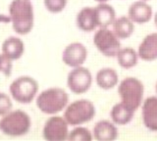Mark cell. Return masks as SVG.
Segmentation results:
<instances>
[{"label":"cell","mask_w":157,"mask_h":141,"mask_svg":"<svg viewBox=\"0 0 157 141\" xmlns=\"http://www.w3.org/2000/svg\"><path fill=\"white\" fill-rule=\"evenodd\" d=\"M2 53L13 61L19 60L25 52V43L20 37L9 36L5 39L1 46Z\"/></svg>","instance_id":"16"},{"label":"cell","mask_w":157,"mask_h":141,"mask_svg":"<svg viewBox=\"0 0 157 141\" xmlns=\"http://www.w3.org/2000/svg\"><path fill=\"white\" fill-rule=\"evenodd\" d=\"M87 58L86 47L81 42H72L68 44L62 53V61L70 68H77L85 64Z\"/></svg>","instance_id":"10"},{"label":"cell","mask_w":157,"mask_h":141,"mask_svg":"<svg viewBox=\"0 0 157 141\" xmlns=\"http://www.w3.org/2000/svg\"><path fill=\"white\" fill-rule=\"evenodd\" d=\"M112 26L113 32L119 39H127L131 37L135 32V23L126 16L116 18Z\"/></svg>","instance_id":"20"},{"label":"cell","mask_w":157,"mask_h":141,"mask_svg":"<svg viewBox=\"0 0 157 141\" xmlns=\"http://www.w3.org/2000/svg\"><path fill=\"white\" fill-rule=\"evenodd\" d=\"M93 138L92 132L85 126L77 125L69 132L68 140L72 141H91Z\"/></svg>","instance_id":"22"},{"label":"cell","mask_w":157,"mask_h":141,"mask_svg":"<svg viewBox=\"0 0 157 141\" xmlns=\"http://www.w3.org/2000/svg\"><path fill=\"white\" fill-rule=\"evenodd\" d=\"M36 103L38 110L45 115H57L69 104V95L60 87H50L37 94Z\"/></svg>","instance_id":"2"},{"label":"cell","mask_w":157,"mask_h":141,"mask_svg":"<svg viewBox=\"0 0 157 141\" xmlns=\"http://www.w3.org/2000/svg\"><path fill=\"white\" fill-rule=\"evenodd\" d=\"M95 81L98 87L104 90H110L119 82V75L112 68H103L97 72Z\"/></svg>","instance_id":"17"},{"label":"cell","mask_w":157,"mask_h":141,"mask_svg":"<svg viewBox=\"0 0 157 141\" xmlns=\"http://www.w3.org/2000/svg\"><path fill=\"white\" fill-rule=\"evenodd\" d=\"M13 69V60L4 53H0V74L5 76H10Z\"/></svg>","instance_id":"24"},{"label":"cell","mask_w":157,"mask_h":141,"mask_svg":"<svg viewBox=\"0 0 157 141\" xmlns=\"http://www.w3.org/2000/svg\"><path fill=\"white\" fill-rule=\"evenodd\" d=\"M152 15H153L152 7L147 4L146 1L142 0L132 3L128 11V17L135 24H140V25L148 23L151 20Z\"/></svg>","instance_id":"11"},{"label":"cell","mask_w":157,"mask_h":141,"mask_svg":"<svg viewBox=\"0 0 157 141\" xmlns=\"http://www.w3.org/2000/svg\"><path fill=\"white\" fill-rule=\"evenodd\" d=\"M155 90H156V93H157V82H156V85H155Z\"/></svg>","instance_id":"29"},{"label":"cell","mask_w":157,"mask_h":141,"mask_svg":"<svg viewBox=\"0 0 157 141\" xmlns=\"http://www.w3.org/2000/svg\"><path fill=\"white\" fill-rule=\"evenodd\" d=\"M31 128V117L23 110H11L0 119V131L10 137L26 135Z\"/></svg>","instance_id":"3"},{"label":"cell","mask_w":157,"mask_h":141,"mask_svg":"<svg viewBox=\"0 0 157 141\" xmlns=\"http://www.w3.org/2000/svg\"><path fill=\"white\" fill-rule=\"evenodd\" d=\"M93 44L102 55L106 57H116L121 49V42L113 31L108 28H100L94 33Z\"/></svg>","instance_id":"7"},{"label":"cell","mask_w":157,"mask_h":141,"mask_svg":"<svg viewBox=\"0 0 157 141\" xmlns=\"http://www.w3.org/2000/svg\"><path fill=\"white\" fill-rule=\"evenodd\" d=\"M135 111L128 108L127 106L120 102L112 107L110 112V117L112 121L117 125H125L131 123L134 118Z\"/></svg>","instance_id":"19"},{"label":"cell","mask_w":157,"mask_h":141,"mask_svg":"<svg viewBox=\"0 0 157 141\" xmlns=\"http://www.w3.org/2000/svg\"><path fill=\"white\" fill-rule=\"evenodd\" d=\"M10 17L8 16H3V15H0V23H4V24H7L10 23Z\"/></svg>","instance_id":"26"},{"label":"cell","mask_w":157,"mask_h":141,"mask_svg":"<svg viewBox=\"0 0 157 141\" xmlns=\"http://www.w3.org/2000/svg\"><path fill=\"white\" fill-rule=\"evenodd\" d=\"M137 54L142 61L145 62L157 60V32L149 33L142 39Z\"/></svg>","instance_id":"13"},{"label":"cell","mask_w":157,"mask_h":141,"mask_svg":"<svg viewBox=\"0 0 157 141\" xmlns=\"http://www.w3.org/2000/svg\"><path fill=\"white\" fill-rule=\"evenodd\" d=\"M94 1H96L97 3H107L109 0H94Z\"/></svg>","instance_id":"27"},{"label":"cell","mask_w":157,"mask_h":141,"mask_svg":"<svg viewBox=\"0 0 157 141\" xmlns=\"http://www.w3.org/2000/svg\"><path fill=\"white\" fill-rule=\"evenodd\" d=\"M68 3V0H43L45 9L52 14H58L64 11Z\"/></svg>","instance_id":"23"},{"label":"cell","mask_w":157,"mask_h":141,"mask_svg":"<svg viewBox=\"0 0 157 141\" xmlns=\"http://www.w3.org/2000/svg\"><path fill=\"white\" fill-rule=\"evenodd\" d=\"M9 17L14 32L27 35L34 26V11L32 0H12L9 5Z\"/></svg>","instance_id":"1"},{"label":"cell","mask_w":157,"mask_h":141,"mask_svg":"<svg viewBox=\"0 0 157 141\" xmlns=\"http://www.w3.org/2000/svg\"><path fill=\"white\" fill-rule=\"evenodd\" d=\"M92 84V75L90 71L82 66L73 68L68 74L67 86L74 94L81 95L90 90Z\"/></svg>","instance_id":"8"},{"label":"cell","mask_w":157,"mask_h":141,"mask_svg":"<svg viewBox=\"0 0 157 141\" xmlns=\"http://www.w3.org/2000/svg\"><path fill=\"white\" fill-rule=\"evenodd\" d=\"M96 114L95 107L91 101L80 99L68 104L64 110V118L69 125L77 126L90 121Z\"/></svg>","instance_id":"6"},{"label":"cell","mask_w":157,"mask_h":141,"mask_svg":"<svg viewBox=\"0 0 157 141\" xmlns=\"http://www.w3.org/2000/svg\"><path fill=\"white\" fill-rule=\"evenodd\" d=\"M118 64L123 69H132L136 66L139 61V54L137 52L131 47L121 48L116 55Z\"/></svg>","instance_id":"21"},{"label":"cell","mask_w":157,"mask_h":141,"mask_svg":"<svg viewBox=\"0 0 157 141\" xmlns=\"http://www.w3.org/2000/svg\"><path fill=\"white\" fill-rule=\"evenodd\" d=\"M142 1H147V0H142Z\"/></svg>","instance_id":"30"},{"label":"cell","mask_w":157,"mask_h":141,"mask_svg":"<svg viewBox=\"0 0 157 141\" xmlns=\"http://www.w3.org/2000/svg\"><path fill=\"white\" fill-rule=\"evenodd\" d=\"M13 108V102H12V97L0 92V117L6 115L9 113Z\"/></svg>","instance_id":"25"},{"label":"cell","mask_w":157,"mask_h":141,"mask_svg":"<svg viewBox=\"0 0 157 141\" xmlns=\"http://www.w3.org/2000/svg\"><path fill=\"white\" fill-rule=\"evenodd\" d=\"M78 28L85 32H90L97 28L94 7H85L80 10L76 18Z\"/></svg>","instance_id":"15"},{"label":"cell","mask_w":157,"mask_h":141,"mask_svg":"<svg viewBox=\"0 0 157 141\" xmlns=\"http://www.w3.org/2000/svg\"><path fill=\"white\" fill-rule=\"evenodd\" d=\"M142 121L144 126L151 131H157V97L150 96L142 102Z\"/></svg>","instance_id":"12"},{"label":"cell","mask_w":157,"mask_h":141,"mask_svg":"<svg viewBox=\"0 0 157 141\" xmlns=\"http://www.w3.org/2000/svg\"><path fill=\"white\" fill-rule=\"evenodd\" d=\"M144 83L136 77L128 76L123 80L118 86V94L121 102L128 108L136 111L144 101Z\"/></svg>","instance_id":"4"},{"label":"cell","mask_w":157,"mask_h":141,"mask_svg":"<svg viewBox=\"0 0 157 141\" xmlns=\"http://www.w3.org/2000/svg\"><path fill=\"white\" fill-rule=\"evenodd\" d=\"M69 124L64 117L52 115L42 128V136L47 141H64L69 136Z\"/></svg>","instance_id":"9"},{"label":"cell","mask_w":157,"mask_h":141,"mask_svg":"<svg viewBox=\"0 0 157 141\" xmlns=\"http://www.w3.org/2000/svg\"><path fill=\"white\" fill-rule=\"evenodd\" d=\"M38 82L29 76H22L14 80L9 86L10 96L20 104H29L38 94Z\"/></svg>","instance_id":"5"},{"label":"cell","mask_w":157,"mask_h":141,"mask_svg":"<svg viewBox=\"0 0 157 141\" xmlns=\"http://www.w3.org/2000/svg\"><path fill=\"white\" fill-rule=\"evenodd\" d=\"M92 135L98 141H113L118 137V128L113 121L102 120L93 126Z\"/></svg>","instance_id":"14"},{"label":"cell","mask_w":157,"mask_h":141,"mask_svg":"<svg viewBox=\"0 0 157 141\" xmlns=\"http://www.w3.org/2000/svg\"><path fill=\"white\" fill-rule=\"evenodd\" d=\"M97 28H108L113 25L116 20V12L111 5L107 3H98V5L94 7Z\"/></svg>","instance_id":"18"},{"label":"cell","mask_w":157,"mask_h":141,"mask_svg":"<svg viewBox=\"0 0 157 141\" xmlns=\"http://www.w3.org/2000/svg\"><path fill=\"white\" fill-rule=\"evenodd\" d=\"M154 25H155V27L157 28V12H156L155 16H154Z\"/></svg>","instance_id":"28"}]
</instances>
